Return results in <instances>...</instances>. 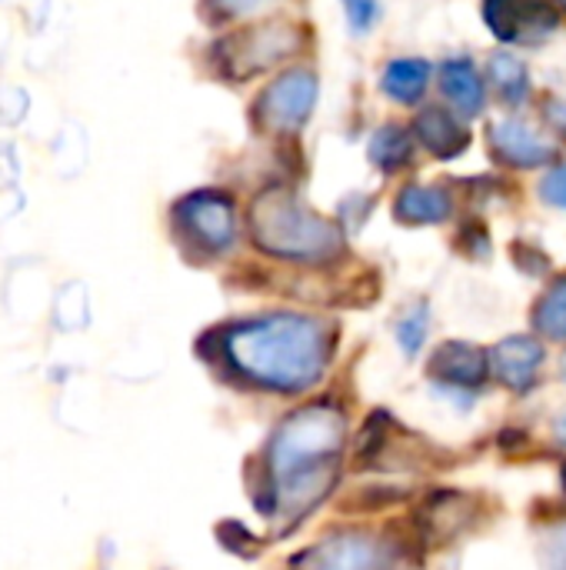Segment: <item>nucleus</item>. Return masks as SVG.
Masks as SVG:
<instances>
[{
	"label": "nucleus",
	"mask_w": 566,
	"mask_h": 570,
	"mask_svg": "<svg viewBox=\"0 0 566 570\" xmlns=\"http://www.w3.org/2000/svg\"><path fill=\"white\" fill-rule=\"evenodd\" d=\"M320 327L304 317H267L230 334V354L264 387H310L324 371Z\"/></svg>",
	"instance_id": "1"
},
{
	"label": "nucleus",
	"mask_w": 566,
	"mask_h": 570,
	"mask_svg": "<svg viewBox=\"0 0 566 570\" xmlns=\"http://www.w3.org/2000/svg\"><path fill=\"white\" fill-rule=\"evenodd\" d=\"M254 234L260 247L280 257H324L337 250V230L310 214L290 190L264 194L254 207Z\"/></svg>",
	"instance_id": "2"
},
{
	"label": "nucleus",
	"mask_w": 566,
	"mask_h": 570,
	"mask_svg": "<svg viewBox=\"0 0 566 570\" xmlns=\"http://www.w3.org/2000/svg\"><path fill=\"white\" fill-rule=\"evenodd\" d=\"M297 30L284 20L274 23H257L247 30H237L234 37H227L220 43V67L234 77V80H247L254 73L270 70L277 60H284L287 53L297 50Z\"/></svg>",
	"instance_id": "3"
},
{
	"label": "nucleus",
	"mask_w": 566,
	"mask_h": 570,
	"mask_svg": "<svg viewBox=\"0 0 566 570\" xmlns=\"http://www.w3.org/2000/svg\"><path fill=\"white\" fill-rule=\"evenodd\" d=\"M317 100V77L310 70H290L280 80H274L260 100V124L280 134H294L304 127Z\"/></svg>",
	"instance_id": "4"
},
{
	"label": "nucleus",
	"mask_w": 566,
	"mask_h": 570,
	"mask_svg": "<svg viewBox=\"0 0 566 570\" xmlns=\"http://www.w3.org/2000/svg\"><path fill=\"white\" fill-rule=\"evenodd\" d=\"M484 13L494 33L514 43L544 40L560 27V7L554 0H487Z\"/></svg>",
	"instance_id": "5"
},
{
	"label": "nucleus",
	"mask_w": 566,
	"mask_h": 570,
	"mask_svg": "<svg viewBox=\"0 0 566 570\" xmlns=\"http://www.w3.org/2000/svg\"><path fill=\"white\" fill-rule=\"evenodd\" d=\"M180 220L183 227L200 240L207 244L210 250H224L234 244V234H237V220H234V207L227 197L220 194H193L180 204Z\"/></svg>",
	"instance_id": "6"
},
{
	"label": "nucleus",
	"mask_w": 566,
	"mask_h": 570,
	"mask_svg": "<svg viewBox=\"0 0 566 570\" xmlns=\"http://www.w3.org/2000/svg\"><path fill=\"white\" fill-rule=\"evenodd\" d=\"M494 150L517 167H537V164H547L554 157V144L524 120L497 124L494 127Z\"/></svg>",
	"instance_id": "7"
},
{
	"label": "nucleus",
	"mask_w": 566,
	"mask_h": 570,
	"mask_svg": "<svg viewBox=\"0 0 566 570\" xmlns=\"http://www.w3.org/2000/svg\"><path fill=\"white\" fill-rule=\"evenodd\" d=\"M440 77H444V94L454 100V107H460L464 114H480V107H484V80H480L477 67L467 57L447 60Z\"/></svg>",
	"instance_id": "8"
},
{
	"label": "nucleus",
	"mask_w": 566,
	"mask_h": 570,
	"mask_svg": "<svg viewBox=\"0 0 566 570\" xmlns=\"http://www.w3.org/2000/svg\"><path fill=\"white\" fill-rule=\"evenodd\" d=\"M417 130H420L427 150H434L440 160H447V157H454V154H460V150L467 147L464 127L457 124V117H450V114L440 110V107L427 110V114L417 120Z\"/></svg>",
	"instance_id": "9"
},
{
	"label": "nucleus",
	"mask_w": 566,
	"mask_h": 570,
	"mask_svg": "<svg viewBox=\"0 0 566 570\" xmlns=\"http://www.w3.org/2000/svg\"><path fill=\"white\" fill-rule=\"evenodd\" d=\"M427 80H430V67L424 60H394L387 70H384V90L400 100V104H417L427 90Z\"/></svg>",
	"instance_id": "10"
},
{
	"label": "nucleus",
	"mask_w": 566,
	"mask_h": 570,
	"mask_svg": "<svg viewBox=\"0 0 566 570\" xmlns=\"http://www.w3.org/2000/svg\"><path fill=\"white\" fill-rule=\"evenodd\" d=\"M404 220L414 224H437L450 214V200L440 187H407L397 200Z\"/></svg>",
	"instance_id": "11"
},
{
	"label": "nucleus",
	"mask_w": 566,
	"mask_h": 570,
	"mask_svg": "<svg viewBox=\"0 0 566 570\" xmlns=\"http://www.w3.org/2000/svg\"><path fill=\"white\" fill-rule=\"evenodd\" d=\"M370 561V551L364 544L354 541H340V544H327L317 548L310 554H304L300 561H294V568L300 570H364Z\"/></svg>",
	"instance_id": "12"
},
{
	"label": "nucleus",
	"mask_w": 566,
	"mask_h": 570,
	"mask_svg": "<svg viewBox=\"0 0 566 570\" xmlns=\"http://www.w3.org/2000/svg\"><path fill=\"white\" fill-rule=\"evenodd\" d=\"M484 357L474 351V347H464V344H450L437 354V374L457 387H474L480 377H484Z\"/></svg>",
	"instance_id": "13"
},
{
	"label": "nucleus",
	"mask_w": 566,
	"mask_h": 570,
	"mask_svg": "<svg viewBox=\"0 0 566 570\" xmlns=\"http://www.w3.org/2000/svg\"><path fill=\"white\" fill-rule=\"evenodd\" d=\"M497 364H500L504 381H510L514 387L527 391V387H530L534 371L540 367V347H537V344H530V341H524V337H517V341H510V344H504V347H500Z\"/></svg>",
	"instance_id": "14"
},
{
	"label": "nucleus",
	"mask_w": 566,
	"mask_h": 570,
	"mask_svg": "<svg viewBox=\"0 0 566 570\" xmlns=\"http://www.w3.org/2000/svg\"><path fill=\"white\" fill-rule=\"evenodd\" d=\"M370 157L374 164H380L384 170H397L400 164H407L410 157V137L400 127H384L377 130V137L370 140Z\"/></svg>",
	"instance_id": "15"
},
{
	"label": "nucleus",
	"mask_w": 566,
	"mask_h": 570,
	"mask_svg": "<svg viewBox=\"0 0 566 570\" xmlns=\"http://www.w3.org/2000/svg\"><path fill=\"white\" fill-rule=\"evenodd\" d=\"M490 73L497 77L500 94H504L510 104H520V100H524V94H527V70H524V63H520L517 57H510V53L494 57Z\"/></svg>",
	"instance_id": "16"
},
{
	"label": "nucleus",
	"mask_w": 566,
	"mask_h": 570,
	"mask_svg": "<svg viewBox=\"0 0 566 570\" xmlns=\"http://www.w3.org/2000/svg\"><path fill=\"white\" fill-rule=\"evenodd\" d=\"M537 324H540L544 334L566 341V277L557 281L550 287V294L544 297V304L537 311Z\"/></svg>",
	"instance_id": "17"
},
{
	"label": "nucleus",
	"mask_w": 566,
	"mask_h": 570,
	"mask_svg": "<svg viewBox=\"0 0 566 570\" xmlns=\"http://www.w3.org/2000/svg\"><path fill=\"white\" fill-rule=\"evenodd\" d=\"M344 10H347V20H350V27L357 33L370 30L374 20H377V13H380L377 0H344Z\"/></svg>",
	"instance_id": "18"
},
{
	"label": "nucleus",
	"mask_w": 566,
	"mask_h": 570,
	"mask_svg": "<svg viewBox=\"0 0 566 570\" xmlns=\"http://www.w3.org/2000/svg\"><path fill=\"white\" fill-rule=\"evenodd\" d=\"M540 194H544V200H547V204H554V207H566V164L564 167H557V170L544 180Z\"/></svg>",
	"instance_id": "19"
},
{
	"label": "nucleus",
	"mask_w": 566,
	"mask_h": 570,
	"mask_svg": "<svg viewBox=\"0 0 566 570\" xmlns=\"http://www.w3.org/2000/svg\"><path fill=\"white\" fill-rule=\"evenodd\" d=\"M264 0H214V7L224 13V17H244L250 10H257Z\"/></svg>",
	"instance_id": "20"
},
{
	"label": "nucleus",
	"mask_w": 566,
	"mask_h": 570,
	"mask_svg": "<svg viewBox=\"0 0 566 570\" xmlns=\"http://www.w3.org/2000/svg\"><path fill=\"white\" fill-rule=\"evenodd\" d=\"M404 331L410 334L407 347H410V351H417V347H420V341H424V314H417L414 321H407V324L400 327V334H404Z\"/></svg>",
	"instance_id": "21"
},
{
	"label": "nucleus",
	"mask_w": 566,
	"mask_h": 570,
	"mask_svg": "<svg viewBox=\"0 0 566 570\" xmlns=\"http://www.w3.org/2000/svg\"><path fill=\"white\" fill-rule=\"evenodd\" d=\"M564 431H566V424H564V428H560V434H564Z\"/></svg>",
	"instance_id": "22"
}]
</instances>
